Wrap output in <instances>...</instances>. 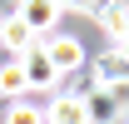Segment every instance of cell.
Instances as JSON below:
<instances>
[{
  "label": "cell",
  "mask_w": 129,
  "mask_h": 124,
  "mask_svg": "<svg viewBox=\"0 0 129 124\" xmlns=\"http://www.w3.org/2000/svg\"><path fill=\"white\" fill-rule=\"evenodd\" d=\"M99 25H104V30L114 35V45H124V5H119V0H104V5H99Z\"/></svg>",
  "instance_id": "9"
},
{
  "label": "cell",
  "mask_w": 129,
  "mask_h": 124,
  "mask_svg": "<svg viewBox=\"0 0 129 124\" xmlns=\"http://www.w3.org/2000/svg\"><path fill=\"white\" fill-rule=\"evenodd\" d=\"M0 124H45V109L30 104V99H10L5 114H0Z\"/></svg>",
  "instance_id": "8"
},
{
  "label": "cell",
  "mask_w": 129,
  "mask_h": 124,
  "mask_svg": "<svg viewBox=\"0 0 129 124\" xmlns=\"http://www.w3.org/2000/svg\"><path fill=\"white\" fill-rule=\"evenodd\" d=\"M45 124H89L84 94H55V99L45 104Z\"/></svg>",
  "instance_id": "6"
},
{
  "label": "cell",
  "mask_w": 129,
  "mask_h": 124,
  "mask_svg": "<svg viewBox=\"0 0 129 124\" xmlns=\"http://www.w3.org/2000/svg\"><path fill=\"white\" fill-rule=\"evenodd\" d=\"M5 94H10V99H20V94H25V75H20V60H5V65H0V99H5Z\"/></svg>",
  "instance_id": "10"
},
{
  "label": "cell",
  "mask_w": 129,
  "mask_h": 124,
  "mask_svg": "<svg viewBox=\"0 0 129 124\" xmlns=\"http://www.w3.org/2000/svg\"><path fill=\"white\" fill-rule=\"evenodd\" d=\"M20 75H25V94H30V89H55V84H60V70L45 60L40 40H35V45L20 55Z\"/></svg>",
  "instance_id": "2"
},
{
  "label": "cell",
  "mask_w": 129,
  "mask_h": 124,
  "mask_svg": "<svg viewBox=\"0 0 129 124\" xmlns=\"http://www.w3.org/2000/svg\"><path fill=\"white\" fill-rule=\"evenodd\" d=\"M30 45H35V35L25 30V20H20L15 10H10V15H0V50H5L10 60H20Z\"/></svg>",
  "instance_id": "5"
},
{
  "label": "cell",
  "mask_w": 129,
  "mask_h": 124,
  "mask_svg": "<svg viewBox=\"0 0 129 124\" xmlns=\"http://www.w3.org/2000/svg\"><path fill=\"white\" fill-rule=\"evenodd\" d=\"M84 114H89V124H124V84L119 89H89Z\"/></svg>",
  "instance_id": "3"
},
{
  "label": "cell",
  "mask_w": 129,
  "mask_h": 124,
  "mask_svg": "<svg viewBox=\"0 0 129 124\" xmlns=\"http://www.w3.org/2000/svg\"><path fill=\"white\" fill-rule=\"evenodd\" d=\"M40 50H45V60L55 65L60 75H70V70H80V65H84V45L75 40V35H50Z\"/></svg>",
  "instance_id": "4"
},
{
  "label": "cell",
  "mask_w": 129,
  "mask_h": 124,
  "mask_svg": "<svg viewBox=\"0 0 129 124\" xmlns=\"http://www.w3.org/2000/svg\"><path fill=\"white\" fill-rule=\"evenodd\" d=\"M94 5H99V0H94Z\"/></svg>",
  "instance_id": "11"
},
{
  "label": "cell",
  "mask_w": 129,
  "mask_h": 124,
  "mask_svg": "<svg viewBox=\"0 0 129 124\" xmlns=\"http://www.w3.org/2000/svg\"><path fill=\"white\" fill-rule=\"evenodd\" d=\"M94 89H119V84H124V55H119V50H114V55H104V60L94 65Z\"/></svg>",
  "instance_id": "7"
},
{
  "label": "cell",
  "mask_w": 129,
  "mask_h": 124,
  "mask_svg": "<svg viewBox=\"0 0 129 124\" xmlns=\"http://www.w3.org/2000/svg\"><path fill=\"white\" fill-rule=\"evenodd\" d=\"M15 15L25 20V30H30L35 40H45V35L60 25L64 5H60V0H20V5H15Z\"/></svg>",
  "instance_id": "1"
}]
</instances>
